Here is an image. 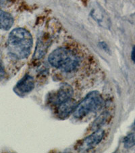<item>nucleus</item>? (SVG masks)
<instances>
[{
  "label": "nucleus",
  "mask_w": 135,
  "mask_h": 153,
  "mask_svg": "<svg viewBox=\"0 0 135 153\" xmlns=\"http://www.w3.org/2000/svg\"><path fill=\"white\" fill-rule=\"evenodd\" d=\"M33 47V38L29 32L23 28H16L9 34L8 49L9 55L18 59L26 58Z\"/></svg>",
  "instance_id": "f03ea898"
},
{
  "label": "nucleus",
  "mask_w": 135,
  "mask_h": 153,
  "mask_svg": "<svg viewBox=\"0 0 135 153\" xmlns=\"http://www.w3.org/2000/svg\"><path fill=\"white\" fill-rule=\"evenodd\" d=\"M105 135V131L103 129H98L93 131L89 136L78 143L76 149L79 152H86L96 146L102 141Z\"/></svg>",
  "instance_id": "20e7f679"
},
{
  "label": "nucleus",
  "mask_w": 135,
  "mask_h": 153,
  "mask_svg": "<svg viewBox=\"0 0 135 153\" xmlns=\"http://www.w3.org/2000/svg\"><path fill=\"white\" fill-rule=\"evenodd\" d=\"M124 147L126 149H131L135 145V135L130 134L126 136L124 140Z\"/></svg>",
  "instance_id": "9d476101"
},
{
  "label": "nucleus",
  "mask_w": 135,
  "mask_h": 153,
  "mask_svg": "<svg viewBox=\"0 0 135 153\" xmlns=\"http://www.w3.org/2000/svg\"><path fill=\"white\" fill-rule=\"evenodd\" d=\"M73 93L74 91L72 86L68 84H64L57 91L53 97L51 98L50 102L53 105L58 107V105L72 98Z\"/></svg>",
  "instance_id": "39448f33"
},
{
  "label": "nucleus",
  "mask_w": 135,
  "mask_h": 153,
  "mask_svg": "<svg viewBox=\"0 0 135 153\" xmlns=\"http://www.w3.org/2000/svg\"><path fill=\"white\" fill-rule=\"evenodd\" d=\"M111 119V114L109 112H104L98 117L97 119H95L94 122L90 125L89 131H95L98 129H101V127L109 121Z\"/></svg>",
  "instance_id": "6e6552de"
},
{
  "label": "nucleus",
  "mask_w": 135,
  "mask_h": 153,
  "mask_svg": "<svg viewBox=\"0 0 135 153\" xmlns=\"http://www.w3.org/2000/svg\"><path fill=\"white\" fill-rule=\"evenodd\" d=\"M13 24L14 19L11 14L0 10V30H9Z\"/></svg>",
  "instance_id": "1a4fd4ad"
},
{
  "label": "nucleus",
  "mask_w": 135,
  "mask_h": 153,
  "mask_svg": "<svg viewBox=\"0 0 135 153\" xmlns=\"http://www.w3.org/2000/svg\"><path fill=\"white\" fill-rule=\"evenodd\" d=\"M5 75H6V72H5L4 66L2 65L1 61H0V82L4 78Z\"/></svg>",
  "instance_id": "9b49d317"
},
{
  "label": "nucleus",
  "mask_w": 135,
  "mask_h": 153,
  "mask_svg": "<svg viewBox=\"0 0 135 153\" xmlns=\"http://www.w3.org/2000/svg\"><path fill=\"white\" fill-rule=\"evenodd\" d=\"M77 105V104L75 100L71 98L69 100L56 107V113L59 118H65L68 117L73 110L74 111Z\"/></svg>",
  "instance_id": "0eeeda50"
},
{
  "label": "nucleus",
  "mask_w": 135,
  "mask_h": 153,
  "mask_svg": "<svg viewBox=\"0 0 135 153\" xmlns=\"http://www.w3.org/2000/svg\"><path fill=\"white\" fill-rule=\"evenodd\" d=\"M134 126H135V120H134Z\"/></svg>",
  "instance_id": "2eb2a0df"
},
{
  "label": "nucleus",
  "mask_w": 135,
  "mask_h": 153,
  "mask_svg": "<svg viewBox=\"0 0 135 153\" xmlns=\"http://www.w3.org/2000/svg\"><path fill=\"white\" fill-rule=\"evenodd\" d=\"M131 58H132V60L135 63V46H134L133 48H132V54H131Z\"/></svg>",
  "instance_id": "ddd939ff"
},
{
  "label": "nucleus",
  "mask_w": 135,
  "mask_h": 153,
  "mask_svg": "<svg viewBox=\"0 0 135 153\" xmlns=\"http://www.w3.org/2000/svg\"><path fill=\"white\" fill-rule=\"evenodd\" d=\"M101 44V46H102V48H104V50H105V51H107V49H108V47H107V46L106 45V44L105 43H104V42H101L100 44Z\"/></svg>",
  "instance_id": "4468645a"
},
{
  "label": "nucleus",
  "mask_w": 135,
  "mask_h": 153,
  "mask_svg": "<svg viewBox=\"0 0 135 153\" xmlns=\"http://www.w3.org/2000/svg\"><path fill=\"white\" fill-rule=\"evenodd\" d=\"M11 0H0V7H4L8 4Z\"/></svg>",
  "instance_id": "f8f14e48"
},
{
  "label": "nucleus",
  "mask_w": 135,
  "mask_h": 153,
  "mask_svg": "<svg viewBox=\"0 0 135 153\" xmlns=\"http://www.w3.org/2000/svg\"><path fill=\"white\" fill-rule=\"evenodd\" d=\"M48 60L53 68L62 72L70 74L79 68L81 58L73 49L61 47L54 50L49 56Z\"/></svg>",
  "instance_id": "f257e3e1"
},
{
  "label": "nucleus",
  "mask_w": 135,
  "mask_h": 153,
  "mask_svg": "<svg viewBox=\"0 0 135 153\" xmlns=\"http://www.w3.org/2000/svg\"><path fill=\"white\" fill-rule=\"evenodd\" d=\"M104 99L97 91L89 93L84 100L78 104L74 111V116L77 118H82L90 112H96L102 108Z\"/></svg>",
  "instance_id": "7ed1b4c3"
},
{
  "label": "nucleus",
  "mask_w": 135,
  "mask_h": 153,
  "mask_svg": "<svg viewBox=\"0 0 135 153\" xmlns=\"http://www.w3.org/2000/svg\"><path fill=\"white\" fill-rule=\"evenodd\" d=\"M35 86V82L32 76L26 75L18 81L14 87V91L18 95H24L30 93Z\"/></svg>",
  "instance_id": "423d86ee"
}]
</instances>
